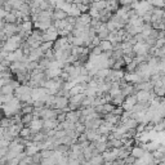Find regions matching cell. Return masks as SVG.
Wrapping results in <instances>:
<instances>
[{
  "instance_id": "obj_1",
  "label": "cell",
  "mask_w": 165,
  "mask_h": 165,
  "mask_svg": "<svg viewBox=\"0 0 165 165\" xmlns=\"http://www.w3.org/2000/svg\"><path fill=\"white\" fill-rule=\"evenodd\" d=\"M136 103H137L136 95H129V97H125L123 105H121V108H123V111H132V108Z\"/></svg>"
},
{
  "instance_id": "obj_2",
  "label": "cell",
  "mask_w": 165,
  "mask_h": 165,
  "mask_svg": "<svg viewBox=\"0 0 165 165\" xmlns=\"http://www.w3.org/2000/svg\"><path fill=\"white\" fill-rule=\"evenodd\" d=\"M67 17V14L64 13L63 10H61V9H53V14H52V20L53 21H61V20H64Z\"/></svg>"
},
{
  "instance_id": "obj_3",
  "label": "cell",
  "mask_w": 165,
  "mask_h": 165,
  "mask_svg": "<svg viewBox=\"0 0 165 165\" xmlns=\"http://www.w3.org/2000/svg\"><path fill=\"white\" fill-rule=\"evenodd\" d=\"M81 14L80 13V10L77 9V7H76V4H71V7H70V9H68V12H67V16H71V17H75V18H77Z\"/></svg>"
},
{
  "instance_id": "obj_4",
  "label": "cell",
  "mask_w": 165,
  "mask_h": 165,
  "mask_svg": "<svg viewBox=\"0 0 165 165\" xmlns=\"http://www.w3.org/2000/svg\"><path fill=\"white\" fill-rule=\"evenodd\" d=\"M3 21L5 23H17V17L10 12V13H7V16L4 17Z\"/></svg>"
},
{
  "instance_id": "obj_5",
  "label": "cell",
  "mask_w": 165,
  "mask_h": 165,
  "mask_svg": "<svg viewBox=\"0 0 165 165\" xmlns=\"http://www.w3.org/2000/svg\"><path fill=\"white\" fill-rule=\"evenodd\" d=\"M99 46L103 52H107V50H112V44L108 40H102L99 43Z\"/></svg>"
},
{
  "instance_id": "obj_6",
  "label": "cell",
  "mask_w": 165,
  "mask_h": 165,
  "mask_svg": "<svg viewBox=\"0 0 165 165\" xmlns=\"http://www.w3.org/2000/svg\"><path fill=\"white\" fill-rule=\"evenodd\" d=\"M0 93L2 94H13L14 93V89H13L9 84H7V85H3L2 88H0Z\"/></svg>"
},
{
  "instance_id": "obj_7",
  "label": "cell",
  "mask_w": 165,
  "mask_h": 165,
  "mask_svg": "<svg viewBox=\"0 0 165 165\" xmlns=\"http://www.w3.org/2000/svg\"><path fill=\"white\" fill-rule=\"evenodd\" d=\"M76 7H77V9L80 10V13H88L89 10V5H85V4H76Z\"/></svg>"
},
{
  "instance_id": "obj_8",
  "label": "cell",
  "mask_w": 165,
  "mask_h": 165,
  "mask_svg": "<svg viewBox=\"0 0 165 165\" xmlns=\"http://www.w3.org/2000/svg\"><path fill=\"white\" fill-rule=\"evenodd\" d=\"M152 7L163 8L164 7V0H152Z\"/></svg>"
},
{
  "instance_id": "obj_9",
  "label": "cell",
  "mask_w": 165,
  "mask_h": 165,
  "mask_svg": "<svg viewBox=\"0 0 165 165\" xmlns=\"http://www.w3.org/2000/svg\"><path fill=\"white\" fill-rule=\"evenodd\" d=\"M4 26H5V22L2 20V21H0V31H3V30H4Z\"/></svg>"
}]
</instances>
